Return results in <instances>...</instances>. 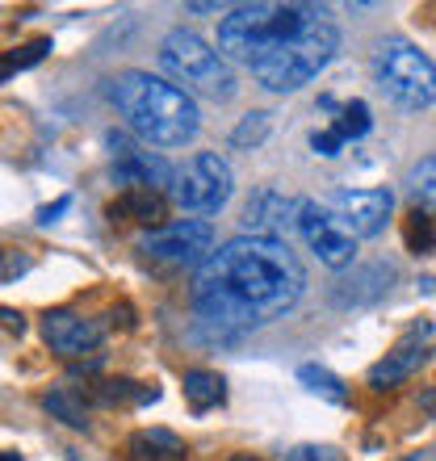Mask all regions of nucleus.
<instances>
[{"mask_svg":"<svg viewBox=\"0 0 436 461\" xmlns=\"http://www.w3.org/2000/svg\"><path fill=\"white\" fill-rule=\"evenodd\" d=\"M306 290V268L281 240L223 243L194 277L197 328H210L218 340H240L252 328L281 319Z\"/></svg>","mask_w":436,"mask_h":461,"instance_id":"obj_1","label":"nucleus"},{"mask_svg":"<svg viewBox=\"0 0 436 461\" xmlns=\"http://www.w3.org/2000/svg\"><path fill=\"white\" fill-rule=\"evenodd\" d=\"M109 101L147 147H185L202 131L197 101L181 85L151 72H122L109 80Z\"/></svg>","mask_w":436,"mask_h":461,"instance_id":"obj_2","label":"nucleus"},{"mask_svg":"<svg viewBox=\"0 0 436 461\" xmlns=\"http://www.w3.org/2000/svg\"><path fill=\"white\" fill-rule=\"evenodd\" d=\"M336 50H340V30L327 17L323 5H319L315 17L298 34L281 38L277 47H268L252 63V76H256V85L268 88V93H298V88L311 85L327 63L336 59Z\"/></svg>","mask_w":436,"mask_h":461,"instance_id":"obj_3","label":"nucleus"},{"mask_svg":"<svg viewBox=\"0 0 436 461\" xmlns=\"http://www.w3.org/2000/svg\"><path fill=\"white\" fill-rule=\"evenodd\" d=\"M319 5H235V9L218 22V55L252 68L268 47H277L281 38L298 34Z\"/></svg>","mask_w":436,"mask_h":461,"instance_id":"obj_4","label":"nucleus"},{"mask_svg":"<svg viewBox=\"0 0 436 461\" xmlns=\"http://www.w3.org/2000/svg\"><path fill=\"white\" fill-rule=\"evenodd\" d=\"M369 72L377 93L399 110H428L436 101V63L407 38H382L369 55Z\"/></svg>","mask_w":436,"mask_h":461,"instance_id":"obj_5","label":"nucleus"},{"mask_svg":"<svg viewBox=\"0 0 436 461\" xmlns=\"http://www.w3.org/2000/svg\"><path fill=\"white\" fill-rule=\"evenodd\" d=\"M159 68L177 80V85L194 88L210 101H231L235 97V76H231L227 59L210 47L206 38H197L194 30H172L159 42Z\"/></svg>","mask_w":436,"mask_h":461,"instance_id":"obj_6","label":"nucleus"},{"mask_svg":"<svg viewBox=\"0 0 436 461\" xmlns=\"http://www.w3.org/2000/svg\"><path fill=\"white\" fill-rule=\"evenodd\" d=\"M231 194H235L231 164L214 151H197V156L185 159L168 189V197L185 214H218L231 202Z\"/></svg>","mask_w":436,"mask_h":461,"instance_id":"obj_7","label":"nucleus"},{"mask_svg":"<svg viewBox=\"0 0 436 461\" xmlns=\"http://www.w3.org/2000/svg\"><path fill=\"white\" fill-rule=\"evenodd\" d=\"M139 252L164 265H206L214 256V227L202 219H181V222H164L159 230H147L139 240Z\"/></svg>","mask_w":436,"mask_h":461,"instance_id":"obj_8","label":"nucleus"},{"mask_svg":"<svg viewBox=\"0 0 436 461\" xmlns=\"http://www.w3.org/2000/svg\"><path fill=\"white\" fill-rule=\"evenodd\" d=\"M298 235L306 240V248L323 260L327 268H349L357 240L340 227V219L327 206H319L315 197H303V219H298Z\"/></svg>","mask_w":436,"mask_h":461,"instance_id":"obj_9","label":"nucleus"},{"mask_svg":"<svg viewBox=\"0 0 436 461\" xmlns=\"http://www.w3.org/2000/svg\"><path fill=\"white\" fill-rule=\"evenodd\" d=\"M298 219H303V202L290 194H281L273 185L256 189L243 206V235H256V240H281L290 230H298Z\"/></svg>","mask_w":436,"mask_h":461,"instance_id":"obj_10","label":"nucleus"},{"mask_svg":"<svg viewBox=\"0 0 436 461\" xmlns=\"http://www.w3.org/2000/svg\"><path fill=\"white\" fill-rule=\"evenodd\" d=\"M327 210L340 219V227L349 230L352 240H369L386 227L390 210H395V197L386 189H336Z\"/></svg>","mask_w":436,"mask_h":461,"instance_id":"obj_11","label":"nucleus"},{"mask_svg":"<svg viewBox=\"0 0 436 461\" xmlns=\"http://www.w3.org/2000/svg\"><path fill=\"white\" fill-rule=\"evenodd\" d=\"M395 265H386V260H369V265H357L352 273H344V277L332 281V290H327V298L336 306H374L377 298H386L390 285H395Z\"/></svg>","mask_w":436,"mask_h":461,"instance_id":"obj_12","label":"nucleus"},{"mask_svg":"<svg viewBox=\"0 0 436 461\" xmlns=\"http://www.w3.org/2000/svg\"><path fill=\"white\" fill-rule=\"evenodd\" d=\"M101 323L76 315V311H47L42 315V340L59 357H80V352H93L101 344Z\"/></svg>","mask_w":436,"mask_h":461,"instance_id":"obj_13","label":"nucleus"},{"mask_svg":"<svg viewBox=\"0 0 436 461\" xmlns=\"http://www.w3.org/2000/svg\"><path fill=\"white\" fill-rule=\"evenodd\" d=\"M172 176H177V168H168L151 151H131L126 159L114 164V181L126 189H172Z\"/></svg>","mask_w":436,"mask_h":461,"instance_id":"obj_14","label":"nucleus"},{"mask_svg":"<svg viewBox=\"0 0 436 461\" xmlns=\"http://www.w3.org/2000/svg\"><path fill=\"white\" fill-rule=\"evenodd\" d=\"M420 365H428V348H424V344H399V348L386 352V357L369 369V386H374V390L399 386V382H407Z\"/></svg>","mask_w":436,"mask_h":461,"instance_id":"obj_15","label":"nucleus"},{"mask_svg":"<svg viewBox=\"0 0 436 461\" xmlns=\"http://www.w3.org/2000/svg\"><path fill=\"white\" fill-rule=\"evenodd\" d=\"M109 219H134L143 222V227L159 230L164 227V197L156 194V189H126V194L118 197V202H109Z\"/></svg>","mask_w":436,"mask_h":461,"instance_id":"obj_16","label":"nucleus"},{"mask_svg":"<svg viewBox=\"0 0 436 461\" xmlns=\"http://www.w3.org/2000/svg\"><path fill=\"white\" fill-rule=\"evenodd\" d=\"M126 453H131L134 461H177L185 453V445L168 428H139V432L126 440Z\"/></svg>","mask_w":436,"mask_h":461,"instance_id":"obj_17","label":"nucleus"},{"mask_svg":"<svg viewBox=\"0 0 436 461\" xmlns=\"http://www.w3.org/2000/svg\"><path fill=\"white\" fill-rule=\"evenodd\" d=\"M181 390H185V402L194 407V415H206L210 407L227 399V382L214 374V369H189L181 377Z\"/></svg>","mask_w":436,"mask_h":461,"instance_id":"obj_18","label":"nucleus"},{"mask_svg":"<svg viewBox=\"0 0 436 461\" xmlns=\"http://www.w3.org/2000/svg\"><path fill=\"white\" fill-rule=\"evenodd\" d=\"M407 194H412V202L420 210H428L436 219V156L420 159L412 172H407Z\"/></svg>","mask_w":436,"mask_h":461,"instance_id":"obj_19","label":"nucleus"},{"mask_svg":"<svg viewBox=\"0 0 436 461\" xmlns=\"http://www.w3.org/2000/svg\"><path fill=\"white\" fill-rule=\"evenodd\" d=\"M403 240H407V252L428 256L436 248V219L428 214V210L412 206V214L403 219Z\"/></svg>","mask_w":436,"mask_h":461,"instance_id":"obj_20","label":"nucleus"},{"mask_svg":"<svg viewBox=\"0 0 436 461\" xmlns=\"http://www.w3.org/2000/svg\"><path fill=\"white\" fill-rule=\"evenodd\" d=\"M298 382H303L311 394L327 399V402H349V390H344V382H340L332 369H323V365H303V369H298Z\"/></svg>","mask_w":436,"mask_h":461,"instance_id":"obj_21","label":"nucleus"},{"mask_svg":"<svg viewBox=\"0 0 436 461\" xmlns=\"http://www.w3.org/2000/svg\"><path fill=\"white\" fill-rule=\"evenodd\" d=\"M42 407H47L55 420H63L68 428H88V407L76 390H55V394L42 399Z\"/></svg>","mask_w":436,"mask_h":461,"instance_id":"obj_22","label":"nucleus"},{"mask_svg":"<svg viewBox=\"0 0 436 461\" xmlns=\"http://www.w3.org/2000/svg\"><path fill=\"white\" fill-rule=\"evenodd\" d=\"M88 394H93V399L97 402H105V407H114V402H139L143 399V386H139V382H131V377H118V382H114V377H109V382H93V386H88Z\"/></svg>","mask_w":436,"mask_h":461,"instance_id":"obj_23","label":"nucleus"},{"mask_svg":"<svg viewBox=\"0 0 436 461\" xmlns=\"http://www.w3.org/2000/svg\"><path fill=\"white\" fill-rule=\"evenodd\" d=\"M332 131L349 143V139H361V134H369V105L365 101H349L344 110H340V118H336V126Z\"/></svg>","mask_w":436,"mask_h":461,"instance_id":"obj_24","label":"nucleus"},{"mask_svg":"<svg viewBox=\"0 0 436 461\" xmlns=\"http://www.w3.org/2000/svg\"><path fill=\"white\" fill-rule=\"evenodd\" d=\"M50 50V38H34V42H25V47H17L5 59V80H13V72H25V68H34L42 55Z\"/></svg>","mask_w":436,"mask_h":461,"instance_id":"obj_25","label":"nucleus"},{"mask_svg":"<svg viewBox=\"0 0 436 461\" xmlns=\"http://www.w3.org/2000/svg\"><path fill=\"white\" fill-rule=\"evenodd\" d=\"M265 134H268V113H243V122L231 131V143L235 147H256V143H265Z\"/></svg>","mask_w":436,"mask_h":461,"instance_id":"obj_26","label":"nucleus"},{"mask_svg":"<svg viewBox=\"0 0 436 461\" xmlns=\"http://www.w3.org/2000/svg\"><path fill=\"white\" fill-rule=\"evenodd\" d=\"M286 461H340L336 449H327V445H294L286 453Z\"/></svg>","mask_w":436,"mask_h":461,"instance_id":"obj_27","label":"nucleus"},{"mask_svg":"<svg viewBox=\"0 0 436 461\" xmlns=\"http://www.w3.org/2000/svg\"><path fill=\"white\" fill-rule=\"evenodd\" d=\"M311 147H315V156L332 159V156H340V147H344V139H340L336 131H315V134H311Z\"/></svg>","mask_w":436,"mask_h":461,"instance_id":"obj_28","label":"nucleus"},{"mask_svg":"<svg viewBox=\"0 0 436 461\" xmlns=\"http://www.w3.org/2000/svg\"><path fill=\"white\" fill-rule=\"evenodd\" d=\"M72 206V197H59V202H55V206H47L42 210V214H38V222H55V214H63V210Z\"/></svg>","mask_w":436,"mask_h":461,"instance_id":"obj_29","label":"nucleus"},{"mask_svg":"<svg viewBox=\"0 0 436 461\" xmlns=\"http://www.w3.org/2000/svg\"><path fill=\"white\" fill-rule=\"evenodd\" d=\"M25 268H30V260H25V256H17V260L9 256V265H5V281H13V273H25Z\"/></svg>","mask_w":436,"mask_h":461,"instance_id":"obj_30","label":"nucleus"},{"mask_svg":"<svg viewBox=\"0 0 436 461\" xmlns=\"http://www.w3.org/2000/svg\"><path fill=\"white\" fill-rule=\"evenodd\" d=\"M5 328H9V331H17V336H22V328H25V323H22V315H17V311H5Z\"/></svg>","mask_w":436,"mask_h":461,"instance_id":"obj_31","label":"nucleus"},{"mask_svg":"<svg viewBox=\"0 0 436 461\" xmlns=\"http://www.w3.org/2000/svg\"><path fill=\"white\" fill-rule=\"evenodd\" d=\"M420 402H424L428 411H432V415H436V390H428V394H424V399H420Z\"/></svg>","mask_w":436,"mask_h":461,"instance_id":"obj_32","label":"nucleus"},{"mask_svg":"<svg viewBox=\"0 0 436 461\" xmlns=\"http://www.w3.org/2000/svg\"><path fill=\"white\" fill-rule=\"evenodd\" d=\"M227 461H265V457H252V453H235V457H227Z\"/></svg>","mask_w":436,"mask_h":461,"instance_id":"obj_33","label":"nucleus"},{"mask_svg":"<svg viewBox=\"0 0 436 461\" xmlns=\"http://www.w3.org/2000/svg\"><path fill=\"white\" fill-rule=\"evenodd\" d=\"M5 461H22V457H17V453H5Z\"/></svg>","mask_w":436,"mask_h":461,"instance_id":"obj_34","label":"nucleus"}]
</instances>
